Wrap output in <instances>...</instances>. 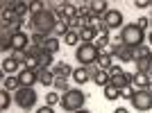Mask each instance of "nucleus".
Instances as JSON below:
<instances>
[{
	"label": "nucleus",
	"instance_id": "obj_1",
	"mask_svg": "<svg viewBox=\"0 0 152 113\" xmlns=\"http://www.w3.org/2000/svg\"><path fill=\"white\" fill-rule=\"evenodd\" d=\"M57 14L45 7L43 12L39 14H32L30 16V27H32V34H45V36H52L55 32V25H57Z\"/></svg>",
	"mask_w": 152,
	"mask_h": 113
},
{
	"label": "nucleus",
	"instance_id": "obj_2",
	"mask_svg": "<svg viewBox=\"0 0 152 113\" xmlns=\"http://www.w3.org/2000/svg\"><path fill=\"white\" fill-rule=\"evenodd\" d=\"M145 32L141 30L136 23H132V25H125L121 30V36H118V43L127 45V48H141V45H145Z\"/></svg>",
	"mask_w": 152,
	"mask_h": 113
},
{
	"label": "nucleus",
	"instance_id": "obj_3",
	"mask_svg": "<svg viewBox=\"0 0 152 113\" xmlns=\"http://www.w3.org/2000/svg\"><path fill=\"white\" fill-rule=\"evenodd\" d=\"M84 102H86V95L80 91V88H70L68 93L61 95V109L68 113H77L84 109Z\"/></svg>",
	"mask_w": 152,
	"mask_h": 113
},
{
	"label": "nucleus",
	"instance_id": "obj_4",
	"mask_svg": "<svg viewBox=\"0 0 152 113\" xmlns=\"http://www.w3.org/2000/svg\"><path fill=\"white\" fill-rule=\"evenodd\" d=\"M100 56V50L95 48V43H80L75 48V59L80 61V66H93Z\"/></svg>",
	"mask_w": 152,
	"mask_h": 113
},
{
	"label": "nucleus",
	"instance_id": "obj_5",
	"mask_svg": "<svg viewBox=\"0 0 152 113\" xmlns=\"http://www.w3.org/2000/svg\"><path fill=\"white\" fill-rule=\"evenodd\" d=\"M14 102H16L23 111H32L34 104H37V91H34V88H27V86H20L18 91L14 93Z\"/></svg>",
	"mask_w": 152,
	"mask_h": 113
},
{
	"label": "nucleus",
	"instance_id": "obj_6",
	"mask_svg": "<svg viewBox=\"0 0 152 113\" xmlns=\"http://www.w3.org/2000/svg\"><path fill=\"white\" fill-rule=\"evenodd\" d=\"M129 104H132V109H136V111L148 113L152 109V91H136L134 97L129 100Z\"/></svg>",
	"mask_w": 152,
	"mask_h": 113
},
{
	"label": "nucleus",
	"instance_id": "obj_7",
	"mask_svg": "<svg viewBox=\"0 0 152 113\" xmlns=\"http://www.w3.org/2000/svg\"><path fill=\"white\" fill-rule=\"evenodd\" d=\"M102 20H104V25L109 27V30H118V27H125L123 25V14L118 12V9H109L104 16H102Z\"/></svg>",
	"mask_w": 152,
	"mask_h": 113
},
{
	"label": "nucleus",
	"instance_id": "obj_8",
	"mask_svg": "<svg viewBox=\"0 0 152 113\" xmlns=\"http://www.w3.org/2000/svg\"><path fill=\"white\" fill-rule=\"evenodd\" d=\"M111 54L118 56V61H121V63H127V61L134 63V48H127V45H123V43H116Z\"/></svg>",
	"mask_w": 152,
	"mask_h": 113
},
{
	"label": "nucleus",
	"instance_id": "obj_9",
	"mask_svg": "<svg viewBox=\"0 0 152 113\" xmlns=\"http://www.w3.org/2000/svg\"><path fill=\"white\" fill-rule=\"evenodd\" d=\"M150 86H152L150 75H145V72H134V79H132L134 91H150Z\"/></svg>",
	"mask_w": 152,
	"mask_h": 113
},
{
	"label": "nucleus",
	"instance_id": "obj_10",
	"mask_svg": "<svg viewBox=\"0 0 152 113\" xmlns=\"http://www.w3.org/2000/svg\"><path fill=\"white\" fill-rule=\"evenodd\" d=\"M16 77H18L20 86H27V88H32L34 84L39 82V75H37V72H34V70H25V68H20V72Z\"/></svg>",
	"mask_w": 152,
	"mask_h": 113
},
{
	"label": "nucleus",
	"instance_id": "obj_11",
	"mask_svg": "<svg viewBox=\"0 0 152 113\" xmlns=\"http://www.w3.org/2000/svg\"><path fill=\"white\" fill-rule=\"evenodd\" d=\"M52 75L55 77H64V79H68V77H73V72H75V68H70L66 61H59V63H55L52 66Z\"/></svg>",
	"mask_w": 152,
	"mask_h": 113
},
{
	"label": "nucleus",
	"instance_id": "obj_12",
	"mask_svg": "<svg viewBox=\"0 0 152 113\" xmlns=\"http://www.w3.org/2000/svg\"><path fill=\"white\" fill-rule=\"evenodd\" d=\"M18 68H20V66L14 61L12 56H5V59H2V75H5V77H16L20 72Z\"/></svg>",
	"mask_w": 152,
	"mask_h": 113
},
{
	"label": "nucleus",
	"instance_id": "obj_13",
	"mask_svg": "<svg viewBox=\"0 0 152 113\" xmlns=\"http://www.w3.org/2000/svg\"><path fill=\"white\" fill-rule=\"evenodd\" d=\"M75 84H86V82H91L93 77H91V72H89V68L86 66H80V68H75V72H73V77H70Z\"/></svg>",
	"mask_w": 152,
	"mask_h": 113
},
{
	"label": "nucleus",
	"instance_id": "obj_14",
	"mask_svg": "<svg viewBox=\"0 0 152 113\" xmlns=\"http://www.w3.org/2000/svg\"><path fill=\"white\" fill-rule=\"evenodd\" d=\"M37 75H39V84H43V86H52L55 84V75H52L50 68H39Z\"/></svg>",
	"mask_w": 152,
	"mask_h": 113
},
{
	"label": "nucleus",
	"instance_id": "obj_15",
	"mask_svg": "<svg viewBox=\"0 0 152 113\" xmlns=\"http://www.w3.org/2000/svg\"><path fill=\"white\" fill-rule=\"evenodd\" d=\"M20 88V82L18 77H5L2 75V91H9V93H16Z\"/></svg>",
	"mask_w": 152,
	"mask_h": 113
},
{
	"label": "nucleus",
	"instance_id": "obj_16",
	"mask_svg": "<svg viewBox=\"0 0 152 113\" xmlns=\"http://www.w3.org/2000/svg\"><path fill=\"white\" fill-rule=\"evenodd\" d=\"M93 82L98 84L100 88L109 86V84H111V75H109V70H98V72H95V77H93Z\"/></svg>",
	"mask_w": 152,
	"mask_h": 113
},
{
	"label": "nucleus",
	"instance_id": "obj_17",
	"mask_svg": "<svg viewBox=\"0 0 152 113\" xmlns=\"http://www.w3.org/2000/svg\"><path fill=\"white\" fill-rule=\"evenodd\" d=\"M107 7H109L107 0H93V2H91V12H93L95 16H104V14L109 12Z\"/></svg>",
	"mask_w": 152,
	"mask_h": 113
},
{
	"label": "nucleus",
	"instance_id": "obj_18",
	"mask_svg": "<svg viewBox=\"0 0 152 113\" xmlns=\"http://www.w3.org/2000/svg\"><path fill=\"white\" fill-rule=\"evenodd\" d=\"M80 38H82V43H95L98 32L93 27H84V30H80Z\"/></svg>",
	"mask_w": 152,
	"mask_h": 113
},
{
	"label": "nucleus",
	"instance_id": "obj_19",
	"mask_svg": "<svg viewBox=\"0 0 152 113\" xmlns=\"http://www.w3.org/2000/svg\"><path fill=\"white\" fill-rule=\"evenodd\" d=\"M68 32H70V20H59L57 25H55V32H52V36L61 38V36H66Z\"/></svg>",
	"mask_w": 152,
	"mask_h": 113
},
{
	"label": "nucleus",
	"instance_id": "obj_20",
	"mask_svg": "<svg viewBox=\"0 0 152 113\" xmlns=\"http://www.w3.org/2000/svg\"><path fill=\"white\" fill-rule=\"evenodd\" d=\"M14 14H16V16L23 20L27 14H30V2H25V0H18V2L14 5Z\"/></svg>",
	"mask_w": 152,
	"mask_h": 113
},
{
	"label": "nucleus",
	"instance_id": "obj_21",
	"mask_svg": "<svg viewBox=\"0 0 152 113\" xmlns=\"http://www.w3.org/2000/svg\"><path fill=\"white\" fill-rule=\"evenodd\" d=\"M59 48H61V41H59L57 36H50L48 41H45V45H43V50H45V52H50V54H57Z\"/></svg>",
	"mask_w": 152,
	"mask_h": 113
},
{
	"label": "nucleus",
	"instance_id": "obj_22",
	"mask_svg": "<svg viewBox=\"0 0 152 113\" xmlns=\"http://www.w3.org/2000/svg\"><path fill=\"white\" fill-rule=\"evenodd\" d=\"M102 93H104V100H118V97H121V88L118 86H114V84H109V86H104L102 88Z\"/></svg>",
	"mask_w": 152,
	"mask_h": 113
},
{
	"label": "nucleus",
	"instance_id": "obj_23",
	"mask_svg": "<svg viewBox=\"0 0 152 113\" xmlns=\"http://www.w3.org/2000/svg\"><path fill=\"white\" fill-rule=\"evenodd\" d=\"M134 63H136V72H145V75H148V72L152 70V61H150V56H143V59H136Z\"/></svg>",
	"mask_w": 152,
	"mask_h": 113
},
{
	"label": "nucleus",
	"instance_id": "obj_24",
	"mask_svg": "<svg viewBox=\"0 0 152 113\" xmlns=\"http://www.w3.org/2000/svg\"><path fill=\"white\" fill-rule=\"evenodd\" d=\"M12 102H14V93H9V91H0V111H7Z\"/></svg>",
	"mask_w": 152,
	"mask_h": 113
},
{
	"label": "nucleus",
	"instance_id": "obj_25",
	"mask_svg": "<svg viewBox=\"0 0 152 113\" xmlns=\"http://www.w3.org/2000/svg\"><path fill=\"white\" fill-rule=\"evenodd\" d=\"M52 88L57 91V93H68L70 86H68V79H64V77H55V84H52Z\"/></svg>",
	"mask_w": 152,
	"mask_h": 113
},
{
	"label": "nucleus",
	"instance_id": "obj_26",
	"mask_svg": "<svg viewBox=\"0 0 152 113\" xmlns=\"http://www.w3.org/2000/svg\"><path fill=\"white\" fill-rule=\"evenodd\" d=\"M64 43H66V45H75V48H77V45L82 43V38H80V32H75V30H70L68 34H66V36H64Z\"/></svg>",
	"mask_w": 152,
	"mask_h": 113
},
{
	"label": "nucleus",
	"instance_id": "obj_27",
	"mask_svg": "<svg viewBox=\"0 0 152 113\" xmlns=\"http://www.w3.org/2000/svg\"><path fill=\"white\" fill-rule=\"evenodd\" d=\"M39 61H41V68H52L55 66V54H50V52H41V56H39Z\"/></svg>",
	"mask_w": 152,
	"mask_h": 113
},
{
	"label": "nucleus",
	"instance_id": "obj_28",
	"mask_svg": "<svg viewBox=\"0 0 152 113\" xmlns=\"http://www.w3.org/2000/svg\"><path fill=\"white\" fill-rule=\"evenodd\" d=\"M95 63H98V68H100V70H109L111 66H114V63H111V56H109V54H100Z\"/></svg>",
	"mask_w": 152,
	"mask_h": 113
},
{
	"label": "nucleus",
	"instance_id": "obj_29",
	"mask_svg": "<svg viewBox=\"0 0 152 113\" xmlns=\"http://www.w3.org/2000/svg\"><path fill=\"white\" fill-rule=\"evenodd\" d=\"M45 104L48 106H55V104H61V95L57 91H50V93L45 95Z\"/></svg>",
	"mask_w": 152,
	"mask_h": 113
},
{
	"label": "nucleus",
	"instance_id": "obj_30",
	"mask_svg": "<svg viewBox=\"0 0 152 113\" xmlns=\"http://www.w3.org/2000/svg\"><path fill=\"white\" fill-rule=\"evenodd\" d=\"M9 56H12V59H14L16 63H18V66H23V63L27 61V52H25V50H14Z\"/></svg>",
	"mask_w": 152,
	"mask_h": 113
},
{
	"label": "nucleus",
	"instance_id": "obj_31",
	"mask_svg": "<svg viewBox=\"0 0 152 113\" xmlns=\"http://www.w3.org/2000/svg\"><path fill=\"white\" fill-rule=\"evenodd\" d=\"M91 2H80L77 5V16H91Z\"/></svg>",
	"mask_w": 152,
	"mask_h": 113
},
{
	"label": "nucleus",
	"instance_id": "obj_32",
	"mask_svg": "<svg viewBox=\"0 0 152 113\" xmlns=\"http://www.w3.org/2000/svg\"><path fill=\"white\" fill-rule=\"evenodd\" d=\"M95 48H98L100 52H104L109 48V38L107 36H98V38H95Z\"/></svg>",
	"mask_w": 152,
	"mask_h": 113
},
{
	"label": "nucleus",
	"instance_id": "obj_33",
	"mask_svg": "<svg viewBox=\"0 0 152 113\" xmlns=\"http://www.w3.org/2000/svg\"><path fill=\"white\" fill-rule=\"evenodd\" d=\"M100 25H102V18H100V16H95V14H91V16H89V27L98 30Z\"/></svg>",
	"mask_w": 152,
	"mask_h": 113
},
{
	"label": "nucleus",
	"instance_id": "obj_34",
	"mask_svg": "<svg viewBox=\"0 0 152 113\" xmlns=\"http://www.w3.org/2000/svg\"><path fill=\"white\" fill-rule=\"evenodd\" d=\"M134 93H136V91H134L132 86H127V88H123V91H121V97H125V100H132Z\"/></svg>",
	"mask_w": 152,
	"mask_h": 113
},
{
	"label": "nucleus",
	"instance_id": "obj_35",
	"mask_svg": "<svg viewBox=\"0 0 152 113\" xmlns=\"http://www.w3.org/2000/svg\"><path fill=\"white\" fill-rule=\"evenodd\" d=\"M95 32H98V36H107V38H109V32H111V30H109V27L104 25V20H102V25L98 27V30H95Z\"/></svg>",
	"mask_w": 152,
	"mask_h": 113
},
{
	"label": "nucleus",
	"instance_id": "obj_36",
	"mask_svg": "<svg viewBox=\"0 0 152 113\" xmlns=\"http://www.w3.org/2000/svg\"><path fill=\"white\" fill-rule=\"evenodd\" d=\"M134 7H139V9H145V7H152V0H134Z\"/></svg>",
	"mask_w": 152,
	"mask_h": 113
},
{
	"label": "nucleus",
	"instance_id": "obj_37",
	"mask_svg": "<svg viewBox=\"0 0 152 113\" xmlns=\"http://www.w3.org/2000/svg\"><path fill=\"white\" fill-rule=\"evenodd\" d=\"M136 25H139V27H141V30L145 32V30H148V27H150V18H145V16H143V18H139V20H136Z\"/></svg>",
	"mask_w": 152,
	"mask_h": 113
},
{
	"label": "nucleus",
	"instance_id": "obj_38",
	"mask_svg": "<svg viewBox=\"0 0 152 113\" xmlns=\"http://www.w3.org/2000/svg\"><path fill=\"white\" fill-rule=\"evenodd\" d=\"M121 72H125V70L121 68V63H116V66H111V68H109V75H111V77H116V75H121Z\"/></svg>",
	"mask_w": 152,
	"mask_h": 113
},
{
	"label": "nucleus",
	"instance_id": "obj_39",
	"mask_svg": "<svg viewBox=\"0 0 152 113\" xmlns=\"http://www.w3.org/2000/svg\"><path fill=\"white\" fill-rule=\"evenodd\" d=\"M37 113H55V111H52V106H48V104H45V106L37 109Z\"/></svg>",
	"mask_w": 152,
	"mask_h": 113
},
{
	"label": "nucleus",
	"instance_id": "obj_40",
	"mask_svg": "<svg viewBox=\"0 0 152 113\" xmlns=\"http://www.w3.org/2000/svg\"><path fill=\"white\" fill-rule=\"evenodd\" d=\"M114 113H129V111H127V109L125 106H118V109H116V111Z\"/></svg>",
	"mask_w": 152,
	"mask_h": 113
},
{
	"label": "nucleus",
	"instance_id": "obj_41",
	"mask_svg": "<svg viewBox=\"0 0 152 113\" xmlns=\"http://www.w3.org/2000/svg\"><path fill=\"white\" fill-rule=\"evenodd\" d=\"M148 43H150V48H152V30H150V34H148V38H145Z\"/></svg>",
	"mask_w": 152,
	"mask_h": 113
},
{
	"label": "nucleus",
	"instance_id": "obj_42",
	"mask_svg": "<svg viewBox=\"0 0 152 113\" xmlns=\"http://www.w3.org/2000/svg\"><path fill=\"white\" fill-rule=\"evenodd\" d=\"M77 113H91V111H86V109H82V111H77Z\"/></svg>",
	"mask_w": 152,
	"mask_h": 113
},
{
	"label": "nucleus",
	"instance_id": "obj_43",
	"mask_svg": "<svg viewBox=\"0 0 152 113\" xmlns=\"http://www.w3.org/2000/svg\"><path fill=\"white\" fill-rule=\"evenodd\" d=\"M148 75H150V79H152V70H150V72H148Z\"/></svg>",
	"mask_w": 152,
	"mask_h": 113
},
{
	"label": "nucleus",
	"instance_id": "obj_44",
	"mask_svg": "<svg viewBox=\"0 0 152 113\" xmlns=\"http://www.w3.org/2000/svg\"><path fill=\"white\" fill-rule=\"evenodd\" d=\"M150 61H152V52H150Z\"/></svg>",
	"mask_w": 152,
	"mask_h": 113
},
{
	"label": "nucleus",
	"instance_id": "obj_45",
	"mask_svg": "<svg viewBox=\"0 0 152 113\" xmlns=\"http://www.w3.org/2000/svg\"><path fill=\"white\" fill-rule=\"evenodd\" d=\"M150 25H152V16H150Z\"/></svg>",
	"mask_w": 152,
	"mask_h": 113
},
{
	"label": "nucleus",
	"instance_id": "obj_46",
	"mask_svg": "<svg viewBox=\"0 0 152 113\" xmlns=\"http://www.w3.org/2000/svg\"><path fill=\"white\" fill-rule=\"evenodd\" d=\"M150 91H152V86H150Z\"/></svg>",
	"mask_w": 152,
	"mask_h": 113
}]
</instances>
